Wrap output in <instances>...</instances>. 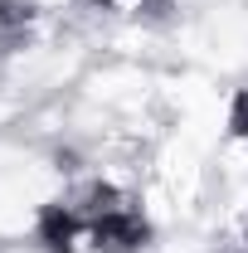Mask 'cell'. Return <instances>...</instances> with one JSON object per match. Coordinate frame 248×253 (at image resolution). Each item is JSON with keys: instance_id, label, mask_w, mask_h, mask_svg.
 <instances>
[{"instance_id": "6da1fadb", "label": "cell", "mask_w": 248, "mask_h": 253, "mask_svg": "<svg viewBox=\"0 0 248 253\" xmlns=\"http://www.w3.org/2000/svg\"><path fill=\"white\" fill-rule=\"evenodd\" d=\"M200 49L214 54L224 68L248 63V20L239 10H214V15L205 20V30H200Z\"/></svg>"}, {"instance_id": "7a4b0ae2", "label": "cell", "mask_w": 248, "mask_h": 253, "mask_svg": "<svg viewBox=\"0 0 248 253\" xmlns=\"http://www.w3.org/2000/svg\"><path fill=\"white\" fill-rule=\"evenodd\" d=\"M200 146L190 141V136H175L170 146H165V156H161V175H165V185L175 200H195V190H200Z\"/></svg>"}, {"instance_id": "3957f363", "label": "cell", "mask_w": 248, "mask_h": 253, "mask_svg": "<svg viewBox=\"0 0 248 253\" xmlns=\"http://www.w3.org/2000/svg\"><path fill=\"white\" fill-rule=\"evenodd\" d=\"M93 93L107 97V102H141L146 97V78L136 68H112V73H97L93 78Z\"/></svg>"}, {"instance_id": "277c9868", "label": "cell", "mask_w": 248, "mask_h": 253, "mask_svg": "<svg viewBox=\"0 0 248 253\" xmlns=\"http://www.w3.org/2000/svg\"><path fill=\"white\" fill-rule=\"evenodd\" d=\"M30 224H34V200L15 180H5L0 185V234H25Z\"/></svg>"}, {"instance_id": "5b68a950", "label": "cell", "mask_w": 248, "mask_h": 253, "mask_svg": "<svg viewBox=\"0 0 248 253\" xmlns=\"http://www.w3.org/2000/svg\"><path fill=\"white\" fill-rule=\"evenodd\" d=\"M10 112H15V102H0V117H10Z\"/></svg>"}, {"instance_id": "8992f818", "label": "cell", "mask_w": 248, "mask_h": 253, "mask_svg": "<svg viewBox=\"0 0 248 253\" xmlns=\"http://www.w3.org/2000/svg\"><path fill=\"white\" fill-rule=\"evenodd\" d=\"M117 10H136V0H117Z\"/></svg>"}, {"instance_id": "52a82bcc", "label": "cell", "mask_w": 248, "mask_h": 253, "mask_svg": "<svg viewBox=\"0 0 248 253\" xmlns=\"http://www.w3.org/2000/svg\"><path fill=\"white\" fill-rule=\"evenodd\" d=\"M39 5H63V0H39Z\"/></svg>"}]
</instances>
